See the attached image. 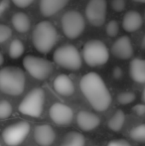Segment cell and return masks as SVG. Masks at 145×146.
Listing matches in <instances>:
<instances>
[{
  "label": "cell",
  "mask_w": 145,
  "mask_h": 146,
  "mask_svg": "<svg viewBox=\"0 0 145 146\" xmlns=\"http://www.w3.org/2000/svg\"><path fill=\"white\" fill-rule=\"evenodd\" d=\"M134 2H138V3H145V0H132Z\"/></svg>",
  "instance_id": "37"
},
{
  "label": "cell",
  "mask_w": 145,
  "mask_h": 146,
  "mask_svg": "<svg viewBox=\"0 0 145 146\" xmlns=\"http://www.w3.org/2000/svg\"><path fill=\"white\" fill-rule=\"evenodd\" d=\"M105 32L109 35V37H115L116 35L119 32V25L116 21L111 20L109 23L107 24V27H105Z\"/></svg>",
  "instance_id": "27"
},
{
  "label": "cell",
  "mask_w": 145,
  "mask_h": 146,
  "mask_svg": "<svg viewBox=\"0 0 145 146\" xmlns=\"http://www.w3.org/2000/svg\"><path fill=\"white\" fill-rule=\"evenodd\" d=\"M85 140L81 133L71 131L63 139L60 146H85Z\"/></svg>",
  "instance_id": "20"
},
{
  "label": "cell",
  "mask_w": 145,
  "mask_h": 146,
  "mask_svg": "<svg viewBox=\"0 0 145 146\" xmlns=\"http://www.w3.org/2000/svg\"><path fill=\"white\" fill-rule=\"evenodd\" d=\"M17 7L19 8H26L29 5H31L34 2V0H11Z\"/></svg>",
  "instance_id": "29"
},
{
  "label": "cell",
  "mask_w": 145,
  "mask_h": 146,
  "mask_svg": "<svg viewBox=\"0 0 145 146\" xmlns=\"http://www.w3.org/2000/svg\"><path fill=\"white\" fill-rule=\"evenodd\" d=\"M107 0H89L85 7V17L95 27H101L107 17Z\"/></svg>",
  "instance_id": "10"
},
{
  "label": "cell",
  "mask_w": 145,
  "mask_h": 146,
  "mask_svg": "<svg viewBox=\"0 0 145 146\" xmlns=\"http://www.w3.org/2000/svg\"><path fill=\"white\" fill-rule=\"evenodd\" d=\"M79 88L97 111H105L111 104V96L103 80L97 73H87L81 79Z\"/></svg>",
  "instance_id": "1"
},
{
  "label": "cell",
  "mask_w": 145,
  "mask_h": 146,
  "mask_svg": "<svg viewBox=\"0 0 145 146\" xmlns=\"http://www.w3.org/2000/svg\"><path fill=\"white\" fill-rule=\"evenodd\" d=\"M9 6H10V0H1L0 1V18L7 11Z\"/></svg>",
  "instance_id": "31"
},
{
  "label": "cell",
  "mask_w": 145,
  "mask_h": 146,
  "mask_svg": "<svg viewBox=\"0 0 145 146\" xmlns=\"http://www.w3.org/2000/svg\"><path fill=\"white\" fill-rule=\"evenodd\" d=\"M25 74L18 67H5L0 70V90L9 96H20L25 88Z\"/></svg>",
  "instance_id": "2"
},
{
  "label": "cell",
  "mask_w": 145,
  "mask_h": 146,
  "mask_svg": "<svg viewBox=\"0 0 145 146\" xmlns=\"http://www.w3.org/2000/svg\"><path fill=\"white\" fill-rule=\"evenodd\" d=\"M141 49H143V50H145V35L143 36V38H142V41H141Z\"/></svg>",
  "instance_id": "34"
},
{
  "label": "cell",
  "mask_w": 145,
  "mask_h": 146,
  "mask_svg": "<svg viewBox=\"0 0 145 146\" xmlns=\"http://www.w3.org/2000/svg\"><path fill=\"white\" fill-rule=\"evenodd\" d=\"M49 116L54 123L60 126L71 124L73 119V112L70 106L64 104L56 102L49 110Z\"/></svg>",
  "instance_id": "11"
},
{
  "label": "cell",
  "mask_w": 145,
  "mask_h": 146,
  "mask_svg": "<svg viewBox=\"0 0 145 146\" xmlns=\"http://www.w3.org/2000/svg\"><path fill=\"white\" fill-rule=\"evenodd\" d=\"M12 36V30L4 24H0V44L8 41Z\"/></svg>",
  "instance_id": "26"
},
{
  "label": "cell",
  "mask_w": 145,
  "mask_h": 146,
  "mask_svg": "<svg viewBox=\"0 0 145 146\" xmlns=\"http://www.w3.org/2000/svg\"><path fill=\"white\" fill-rule=\"evenodd\" d=\"M58 40V32L49 21H41L35 26L32 34V42L38 52L48 54L55 47Z\"/></svg>",
  "instance_id": "3"
},
{
  "label": "cell",
  "mask_w": 145,
  "mask_h": 146,
  "mask_svg": "<svg viewBox=\"0 0 145 146\" xmlns=\"http://www.w3.org/2000/svg\"><path fill=\"white\" fill-rule=\"evenodd\" d=\"M125 122V114L121 110H116L109 120V128L114 132H118L122 129Z\"/></svg>",
  "instance_id": "21"
},
{
  "label": "cell",
  "mask_w": 145,
  "mask_h": 146,
  "mask_svg": "<svg viewBox=\"0 0 145 146\" xmlns=\"http://www.w3.org/2000/svg\"><path fill=\"white\" fill-rule=\"evenodd\" d=\"M54 90L62 96H71L75 92V85L67 75H59L53 83Z\"/></svg>",
  "instance_id": "15"
},
{
  "label": "cell",
  "mask_w": 145,
  "mask_h": 146,
  "mask_svg": "<svg viewBox=\"0 0 145 146\" xmlns=\"http://www.w3.org/2000/svg\"><path fill=\"white\" fill-rule=\"evenodd\" d=\"M130 77L138 84H145V60L133 59L129 66Z\"/></svg>",
  "instance_id": "18"
},
{
  "label": "cell",
  "mask_w": 145,
  "mask_h": 146,
  "mask_svg": "<svg viewBox=\"0 0 145 146\" xmlns=\"http://www.w3.org/2000/svg\"><path fill=\"white\" fill-rule=\"evenodd\" d=\"M136 98V96L134 92H124L118 94L117 96V102L118 104H122V106H126L131 102H133Z\"/></svg>",
  "instance_id": "24"
},
{
  "label": "cell",
  "mask_w": 145,
  "mask_h": 146,
  "mask_svg": "<svg viewBox=\"0 0 145 146\" xmlns=\"http://www.w3.org/2000/svg\"><path fill=\"white\" fill-rule=\"evenodd\" d=\"M12 25L15 28L16 31L19 33H26L28 32L31 26V22L28 17L27 14L23 13V12H17L12 16Z\"/></svg>",
  "instance_id": "19"
},
{
  "label": "cell",
  "mask_w": 145,
  "mask_h": 146,
  "mask_svg": "<svg viewBox=\"0 0 145 146\" xmlns=\"http://www.w3.org/2000/svg\"><path fill=\"white\" fill-rule=\"evenodd\" d=\"M95 146H97V145H95Z\"/></svg>",
  "instance_id": "38"
},
{
  "label": "cell",
  "mask_w": 145,
  "mask_h": 146,
  "mask_svg": "<svg viewBox=\"0 0 145 146\" xmlns=\"http://www.w3.org/2000/svg\"><path fill=\"white\" fill-rule=\"evenodd\" d=\"M129 137L134 141L145 143V124H139L130 129Z\"/></svg>",
  "instance_id": "23"
},
{
  "label": "cell",
  "mask_w": 145,
  "mask_h": 146,
  "mask_svg": "<svg viewBox=\"0 0 145 146\" xmlns=\"http://www.w3.org/2000/svg\"><path fill=\"white\" fill-rule=\"evenodd\" d=\"M77 124L83 131H91L99 127L101 119L97 114L81 110L77 114Z\"/></svg>",
  "instance_id": "14"
},
{
  "label": "cell",
  "mask_w": 145,
  "mask_h": 146,
  "mask_svg": "<svg viewBox=\"0 0 145 146\" xmlns=\"http://www.w3.org/2000/svg\"><path fill=\"white\" fill-rule=\"evenodd\" d=\"M30 124L27 121H18L7 126L2 132L4 142L9 146L20 145L30 132Z\"/></svg>",
  "instance_id": "9"
},
{
  "label": "cell",
  "mask_w": 145,
  "mask_h": 146,
  "mask_svg": "<svg viewBox=\"0 0 145 146\" xmlns=\"http://www.w3.org/2000/svg\"><path fill=\"white\" fill-rule=\"evenodd\" d=\"M143 24V18L141 14L138 13L137 11L130 10L124 15L123 20H122V27L126 32H135L138 29H140Z\"/></svg>",
  "instance_id": "17"
},
{
  "label": "cell",
  "mask_w": 145,
  "mask_h": 146,
  "mask_svg": "<svg viewBox=\"0 0 145 146\" xmlns=\"http://www.w3.org/2000/svg\"><path fill=\"white\" fill-rule=\"evenodd\" d=\"M13 108L9 102L0 100V119H6L11 115Z\"/></svg>",
  "instance_id": "25"
},
{
  "label": "cell",
  "mask_w": 145,
  "mask_h": 146,
  "mask_svg": "<svg viewBox=\"0 0 145 146\" xmlns=\"http://www.w3.org/2000/svg\"><path fill=\"white\" fill-rule=\"evenodd\" d=\"M0 146H1V145H0Z\"/></svg>",
  "instance_id": "39"
},
{
  "label": "cell",
  "mask_w": 145,
  "mask_h": 146,
  "mask_svg": "<svg viewBox=\"0 0 145 146\" xmlns=\"http://www.w3.org/2000/svg\"><path fill=\"white\" fill-rule=\"evenodd\" d=\"M133 112L138 116H143L145 114V106L144 104H137V106H133Z\"/></svg>",
  "instance_id": "32"
},
{
  "label": "cell",
  "mask_w": 145,
  "mask_h": 146,
  "mask_svg": "<svg viewBox=\"0 0 145 146\" xmlns=\"http://www.w3.org/2000/svg\"><path fill=\"white\" fill-rule=\"evenodd\" d=\"M3 63H4V57H3V55H2V53L0 52V67L3 65Z\"/></svg>",
  "instance_id": "35"
},
{
  "label": "cell",
  "mask_w": 145,
  "mask_h": 146,
  "mask_svg": "<svg viewBox=\"0 0 145 146\" xmlns=\"http://www.w3.org/2000/svg\"><path fill=\"white\" fill-rule=\"evenodd\" d=\"M61 24L65 36L69 39H75L81 36L85 26L83 15L77 10L67 11L63 15Z\"/></svg>",
  "instance_id": "8"
},
{
  "label": "cell",
  "mask_w": 145,
  "mask_h": 146,
  "mask_svg": "<svg viewBox=\"0 0 145 146\" xmlns=\"http://www.w3.org/2000/svg\"><path fill=\"white\" fill-rule=\"evenodd\" d=\"M107 146H131V144L125 139H116L110 141Z\"/></svg>",
  "instance_id": "30"
},
{
  "label": "cell",
  "mask_w": 145,
  "mask_h": 146,
  "mask_svg": "<svg viewBox=\"0 0 145 146\" xmlns=\"http://www.w3.org/2000/svg\"><path fill=\"white\" fill-rule=\"evenodd\" d=\"M111 7L113 9V11L122 12L126 7V1L125 0H112Z\"/></svg>",
  "instance_id": "28"
},
{
  "label": "cell",
  "mask_w": 145,
  "mask_h": 146,
  "mask_svg": "<svg viewBox=\"0 0 145 146\" xmlns=\"http://www.w3.org/2000/svg\"><path fill=\"white\" fill-rule=\"evenodd\" d=\"M55 63L70 71H77L81 67V56L77 47L68 44L56 49L53 55Z\"/></svg>",
  "instance_id": "5"
},
{
  "label": "cell",
  "mask_w": 145,
  "mask_h": 146,
  "mask_svg": "<svg viewBox=\"0 0 145 146\" xmlns=\"http://www.w3.org/2000/svg\"><path fill=\"white\" fill-rule=\"evenodd\" d=\"M24 51H25V47L24 44L22 43L21 40L19 39H14L11 43H10L9 46V57L13 60L19 59L22 55L24 54Z\"/></svg>",
  "instance_id": "22"
},
{
  "label": "cell",
  "mask_w": 145,
  "mask_h": 146,
  "mask_svg": "<svg viewBox=\"0 0 145 146\" xmlns=\"http://www.w3.org/2000/svg\"><path fill=\"white\" fill-rule=\"evenodd\" d=\"M23 67L31 77L39 81L48 79L53 73V65L48 60L28 55L23 59Z\"/></svg>",
  "instance_id": "7"
},
{
  "label": "cell",
  "mask_w": 145,
  "mask_h": 146,
  "mask_svg": "<svg viewBox=\"0 0 145 146\" xmlns=\"http://www.w3.org/2000/svg\"><path fill=\"white\" fill-rule=\"evenodd\" d=\"M70 0H40V12L45 17H50L63 9Z\"/></svg>",
  "instance_id": "16"
},
{
  "label": "cell",
  "mask_w": 145,
  "mask_h": 146,
  "mask_svg": "<svg viewBox=\"0 0 145 146\" xmlns=\"http://www.w3.org/2000/svg\"><path fill=\"white\" fill-rule=\"evenodd\" d=\"M112 76H113V78L115 80H119L123 76V72H122V70L119 67H115L113 69V71H112Z\"/></svg>",
  "instance_id": "33"
},
{
  "label": "cell",
  "mask_w": 145,
  "mask_h": 146,
  "mask_svg": "<svg viewBox=\"0 0 145 146\" xmlns=\"http://www.w3.org/2000/svg\"><path fill=\"white\" fill-rule=\"evenodd\" d=\"M34 139L40 146H51L56 139V133L49 124H40L34 130Z\"/></svg>",
  "instance_id": "13"
},
{
  "label": "cell",
  "mask_w": 145,
  "mask_h": 146,
  "mask_svg": "<svg viewBox=\"0 0 145 146\" xmlns=\"http://www.w3.org/2000/svg\"><path fill=\"white\" fill-rule=\"evenodd\" d=\"M142 100L145 102V88L143 90V92H142Z\"/></svg>",
  "instance_id": "36"
},
{
  "label": "cell",
  "mask_w": 145,
  "mask_h": 146,
  "mask_svg": "<svg viewBox=\"0 0 145 146\" xmlns=\"http://www.w3.org/2000/svg\"><path fill=\"white\" fill-rule=\"evenodd\" d=\"M111 52L117 59L128 60L133 56V46L128 36H121L113 43Z\"/></svg>",
  "instance_id": "12"
},
{
  "label": "cell",
  "mask_w": 145,
  "mask_h": 146,
  "mask_svg": "<svg viewBox=\"0 0 145 146\" xmlns=\"http://www.w3.org/2000/svg\"><path fill=\"white\" fill-rule=\"evenodd\" d=\"M45 92L42 88H36L30 90L20 102L18 110L21 113L31 117L41 116L44 110Z\"/></svg>",
  "instance_id": "6"
},
{
  "label": "cell",
  "mask_w": 145,
  "mask_h": 146,
  "mask_svg": "<svg viewBox=\"0 0 145 146\" xmlns=\"http://www.w3.org/2000/svg\"><path fill=\"white\" fill-rule=\"evenodd\" d=\"M83 58L89 67H99L109 61V49L103 41L89 40L83 47Z\"/></svg>",
  "instance_id": "4"
}]
</instances>
